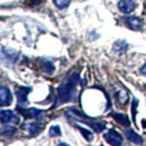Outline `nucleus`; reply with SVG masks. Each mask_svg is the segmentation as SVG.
<instances>
[{"instance_id": "10", "label": "nucleus", "mask_w": 146, "mask_h": 146, "mask_svg": "<svg viewBox=\"0 0 146 146\" xmlns=\"http://www.w3.org/2000/svg\"><path fill=\"white\" fill-rule=\"evenodd\" d=\"M128 47H129V45H128V43L126 40L118 39V40H116V42L113 43V45H112V51H113L116 54L123 55L127 52Z\"/></svg>"}, {"instance_id": "12", "label": "nucleus", "mask_w": 146, "mask_h": 146, "mask_svg": "<svg viewBox=\"0 0 146 146\" xmlns=\"http://www.w3.org/2000/svg\"><path fill=\"white\" fill-rule=\"evenodd\" d=\"M111 117L120 125H124V126H129V119L125 113H121V112H113L111 113Z\"/></svg>"}, {"instance_id": "2", "label": "nucleus", "mask_w": 146, "mask_h": 146, "mask_svg": "<svg viewBox=\"0 0 146 146\" xmlns=\"http://www.w3.org/2000/svg\"><path fill=\"white\" fill-rule=\"evenodd\" d=\"M70 110L73 111L74 115L76 116V118H74L72 116H69V115H68V117H69L71 120H78V121H80V123L87 124V125H89L92 129H94L97 133H101V131L106 128V123H105V121H94V120H92L90 117L86 116L84 113H82L81 111H79V110L75 109V108H70Z\"/></svg>"}, {"instance_id": "11", "label": "nucleus", "mask_w": 146, "mask_h": 146, "mask_svg": "<svg viewBox=\"0 0 146 146\" xmlns=\"http://www.w3.org/2000/svg\"><path fill=\"white\" fill-rule=\"evenodd\" d=\"M125 135L128 139L135 144H143V137L139 136L135 130L133 129H126L125 130Z\"/></svg>"}, {"instance_id": "17", "label": "nucleus", "mask_w": 146, "mask_h": 146, "mask_svg": "<svg viewBox=\"0 0 146 146\" xmlns=\"http://www.w3.org/2000/svg\"><path fill=\"white\" fill-rule=\"evenodd\" d=\"M15 133H16V129L13 127V126H8V125H6V128L5 127L1 128V135H2V136L11 137Z\"/></svg>"}, {"instance_id": "6", "label": "nucleus", "mask_w": 146, "mask_h": 146, "mask_svg": "<svg viewBox=\"0 0 146 146\" xmlns=\"http://www.w3.org/2000/svg\"><path fill=\"white\" fill-rule=\"evenodd\" d=\"M104 138L109 143L110 145H121L123 144V136L115 129H110L108 133L104 135Z\"/></svg>"}, {"instance_id": "16", "label": "nucleus", "mask_w": 146, "mask_h": 146, "mask_svg": "<svg viewBox=\"0 0 146 146\" xmlns=\"http://www.w3.org/2000/svg\"><path fill=\"white\" fill-rule=\"evenodd\" d=\"M42 66H43L44 71L47 73H53L55 71L54 64H53L51 61H46V60L42 61Z\"/></svg>"}, {"instance_id": "4", "label": "nucleus", "mask_w": 146, "mask_h": 146, "mask_svg": "<svg viewBox=\"0 0 146 146\" xmlns=\"http://www.w3.org/2000/svg\"><path fill=\"white\" fill-rule=\"evenodd\" d=\"M18 109L20 110L21 115L25 118H31V119H36L38 121H45V111L44 110H39L36 108H29V109H20L18 107Z\"/></svg>"}, {"instance_id": "8", "label": "nucleus", "mask_w": 146, "mask_h": 146, "mask_svg": "<svg viewBox=\"0 0 146 146\" xmlns=\"http://www.w3.org/2000/svg\"><path fill=\"white\" fill-rule=\"evenodd\" d=\"M118 9L123 14H130L136 9V2L134 0H119Z\"/></svg>"}, {"instance_id": "9", "label": "nucleus", "mask_w": 146, "mask_h": 146, "mask_svg": "<svg viewBox=\"0 0 146 146\" xmlns=\"http://www.w3.org/2000/svg\"><path fill=\"white\" fill-rule=\"evenodd\" d=\"M125 23L127 25L128 28L133 29V31H142L143 29V19L139 17H135V16H129L125 19Z\"/></svg>"}, {"instance_id": "19", "label": "nucleus", "mask_w": 146, "mask_h": 146, "mask_svg": "<svg viewBox=\"0 0 146 146\" xmlns=\"http://www.w3.org/2000/svg\"><path fill=\"white\" fill-rule=\"evenodd\" d=\"M53 1H54L55 6L57 8H60V9L66 8L70 5V2H71V0H53Z\"/></svg>"}, {"instance_id": "3", "label": "nucleus", "mask_w": 146, "mask_h": 146, "mask_svg": "<svg viewBox=\"0 0 146 146\" xmlns=\"http://www.w3.org/2000/svg\"><path fill=\"white\" fill-rule=\"evenodd\" d=\"M0 118H1V124L3 126L5 125H17V124H19L18 115L11 110H1Z\"/></svg>"}, {"instance_id": "20", "label": "nucleus", "mask_w": 146, "mask_h": 146, "mask_svg": "<svg viewBox=\"0 0 146 146\" xmlns=\"http://www.w3.org/2000/svg\"><path fill=\"white\" fill-rule=\"evenodd\" d=\"M137 107H138V100L134 99L131 104V113H133V121H136V115H137ZM136 124V123H135Z\"/></svg>"}, {"instance_id": "14", "label": "nucleus", "mask_w": 146, "mask_h": 146, "mask_svg": "<svg viewBox=\"0 0 146 146\" xmlns=\"http://www.w3.org/2000/svg\"><path fill=\"white\" fill-rule=\"evenodd\" d=\"M75 127L80 130V133L82 134V136H83L88 142H92V141H93V134H92V131H90V130L87 129V128H82L81 126H78V125H75Z\"/></svg>"}, {"instance_id": "18", "label": "nucleus", "mask_w": 146, "mask_h": 146, "mask_svg": "<svg viewBox=\"0 0 146 146\" xmlns=\"http://www.w3.org/2000/svg\"><path fill=\"white\" fill-rule=\"evenodd\" d=\"M50 136L55 137V136H61L62 135V131H61V127L55 125V126H51L50 127V131H48Z\"/></svg>"}, {"instance_id": "13", "label": "nucleus", "mask_w": 146, "mask_h": 146, "mask_svg": "<svg viewBox=\"0 0 146 146\" xmlns=\"http://www.w3.org/2000/svg\"><path fill=\"white\" fill-rule=\"evenodd\" d=\"M25 128L26 130L29 133L31 136H36L37 134L42 130V125H39L38 123H28L25 125Z\"/></svg>"}, {"instance_id": "5", "label": "nucleus", "mask_w": 146, "mask_h": 146, "mask_svg": "<svg viewBox=\"0 0 146 146\" xmlns=\"http://www.w3.org/2000/svg\"><path fill=\"white\" fill-rule=\"evenodd\" d=\"M31 87H18L16 90L17 96V101H18V107H26L28 105V93L32 92Z\"/></svg>"}, {"instance_id": "1", "label": "nucleus", "mask_w": 146, "mask_h": 146, "mask_svg": "<svg viewBox=\"0 0 146 146\" xmlns=\"http://www.w3.org/2000/svg\"><path fill=\"white\" fill-rule=\"evenodd\" d=\"M80 82V75L78 72L71 73L58 87L55 105H62L71 101L74 98L76 86Z\"/></svg>"}, {"instance_id": "15", "label": "nucleus", "mask_w": 146, "mask_h": 146, "mask_svg": "<svg viewBox=\"0 0 146 146\" xmlns=\"http://www.w3.org/2000/svg\"><path fill=\"white\" fill-rule=\"evenodd\" d=\"M116 98H117V100L119 101V104L125 105L128 101V99H129V96H128V93L126 91L120 90V91L116 92Z\"/></svg>"}, {"instance_id": "21", "label": "nucleus", "mask_w": 146, "mask_h": 146, "mask_svg": "<svg viewBox=\"0 0 146 146\" xmlns=\"http://www.w3.org/2000/svg\"><path fill=\"white\" fill-rule=\"evenodd\" d=\"M141 72H142V74H144V75H146V63L141 68Z\"/></svg>"}, {"instance_id": "7", "label": "nucleus", "mask_w": 146, "mask_h": 146, "mask_svg": "<svg viewBox=\"0 0 146 146\" xmlns=\"http://www.w3.org/2000/svg\"><path fill=\"white\" fill-rule=\"evenodd\" d=\"M13 101V96L11 92L9 90V88L5 84H2L0 87V105L2 107L5 106H9Z\"/></svg>"}]
</instances>
